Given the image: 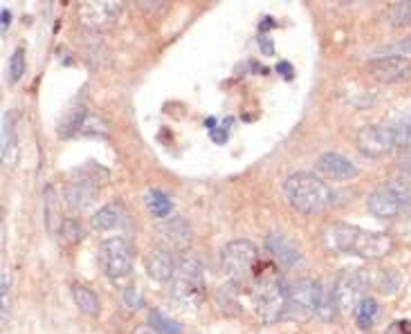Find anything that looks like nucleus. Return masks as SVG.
Instances as JSON below:
<instances>
[{
	"mask_svg": "<svg viewBox=\"0 0 411 334\" xmlns=\"http://www.w3.org/2000/svg\"><path fill=\"white\" fill-rule=\"evenodd\" d=\"M389 21L393 27H411V0L402 3H391L389 7Z\"/></svg>",
	"mask_w": 411,
	"mask_h": 334,
	"instance_id": "nucleus-27",
	"label": "nucleus"
},
{
	"mask_svg": "<svg viewBox=\"0 0 411 334\" xmlns=\"http://www.w3.org/2000/svg\"><path fill=\"white\" fill-rule=\"evenodd\" d=\"M382 52H387V56H389V52H391V56H407V54H411V36L400 38L398 43H393V45H387V48H382Z\"/></svg>",
	"mask_w": 411,
	"mask_h": 334,
	"instance_id": "nucleus-31",
	"label": "nucleus"
},
{
	"mask_svg": "<svg viewBox=\"0 0 411 334\" xmlns=\"http://www.w3.org/2000/svg\"><path fill=\"white\" fill-rule=\"evenodd\" d=\"M357 148L362 155L367 157H385L389 153H393L398 144L393 140V132L389 130L387 124H373V126H364L360 132H357V140H355Z\"/></svg>",
	"mask_w": 411,
	"mask_h": 334,
	"instance_id": "nucleus-9",
	"label": "nucleus"
},
{
	"mask_svg": "<svg viewBox=\"0 0 411 334\" xmlns=\"http://www.w3.org/2000/svg\"><path fill=\"white\" fill-rule=\"evenodd\" d=\"M72 298L79 306V310L88 316H97L101 310V303H99L97 294L86 285H72Z\"/></svg>",
	"mask_w": 411,
	"mask_h": 334,
	"instance_id": "nucleus-21",
	"label": "nucleus"
},
{
	"mask_svg": "<svg viewBox=\"0 0 411 334\" xmlns=\"http://www.w3.org/2000/svg\"><path fill=\"white\" fill-rule=\"evenodd\" d=\"M79 135H88V137H108V124H106L101 117L88 113L79 128Z\"/></svg>",
	"mask_w": 411,
	"mask_h": 334,
	"instance_id": "nucleus-26",
	"label": "nucleus"
},
{
	"mask_svg": "<svg viewBox=\"0 0 411 334\" xmlns=\"http://www.w3.org/2000/svg\"><path fill=\"white\" fill-rule=\"evenodd\" d=\"M385 124L389 126V130L393 132V140L398 146H409L411 144V108L393 115L389 121H385Z\"/></svg>",
	"mask_w": 411,
	"mask_h": 334,
	"instance_id": "nucleus-20",
	"label": "nucleus"
},
{
	"mask_svg": "<svg viewBox=\"0 0 411 334\" xmlns=\"http://www.w3.org/2000/svg\"><path fill=\"white\" fill-rule=\"evenodd\" d=\"M0 16H3V34H7V29H9V25H11V14H9V9L0 11Z\"/></svg>",
	"mask_w": 411,
	"mask_h": 334,
	"instance_id": "nucleus-37",
	"label": "nucleus"
},
{
	"mask_svg": "<svg viewBox=\"0 0 411 334\" xmlns=\"http://www.w3.org/2000/svg\"><path fill=\"white\" fill-rule=\"evenodd\" d=\"M121 3H113V0H99V3H81L79 7V19L90 29V32H101L108 29L119 21Z\"/></svg>",
	"mask_w": 411,
	"mask_h": 334,
	"instance_id": "nucleus-10",
	"label": "nucleus"
},
{
	"mask_svg": "<svg viewBox=\"0 0 411 334\" xmlns=\"http://www.w3.org/2000/svg\"><path fill=\"white\" fill-rule=\"evenodd\" d=\"M385 334H411V321L409 318H402V321H393Z\"/></svg>",
	"mask_w": 411,
	"mask_h": 334,
	"instance_id": "nucleus-34",
	"label": "nucleus"
},
{
	"mask_svg": "<svg viewBox=\"0 0 411 334\" xmlns=\"http://www.w3.org/2000/svg\"><path fill=\"white\" fill-rule=\"evenodd\" d=\"M148 325L153 328L158 334H182V328L178 321H173V318L164 316L160 310H151L148 314Z\"/></svg>",
	"mask_w": 411,
	"mask_h": 334,
	"instance_id": "nucleus-24",
	"label": "nucleus"
},
{
	"mask_svg": "<svg viewBox=\"0 0 411 334\" xmlns=\"http://www.w3.org/2000/svg\"><path fill=\"white\" fill-rule=\"evenodd\" d=\"M205 126H207V128H211V130H214V128H216V119H214V117H209V119L205 121Z\"/></svg>",
	"mask_w": 411,
	"mask_h": 334,
	"instance_id": "nucleus-40",
	"label": "nucleus"
},
{
	"mask_svg": "<svg viewBox=\"0 0 411 334\" xmlns=\"http://www.w3.org/2000/svg\"><path fill=\"white\" fill-rule=\"evenodd\" d=\"M126 222V209L121 202H111L101 207L93 216V229L97 231H111Z\"/></svg>",
	"mask_w": 411,
	"mask_h": 334,
	"instance_id": "nucleus-18",
	"label": "nucleus"
},
{
	"mask_svg": "<svg viewBox=\"0 0 411 334\" xmlns=\"http://www.w3.org/2000/svg\"><path fill=\"white\" fill-rule=\"evenodd\" d=\"M156 236H158V242L160 247L164 249H187L193 240V231L191 226L185 218H169V220H162L158 226H156Z\"/></svg>",
	"mask_w": 411,
	"mask_h": 334,
	"instance_id": "nucleus-12",
	"label": "nucleus"
},
{
	"mask_svg": "<svg viewBox=\"0 0 411 334\" xmlns=\"http://www.w3.org/2000/svg\"><path fill=\"white\" fill-rule=\"evenodd\" d=\"M315 169H317V173H322L324 177H328V179H338V182H346V179H355L357 177V166L348 160V157H344V155H340V153H324V155H319V160H317V164H315Z\"/></svg>",
	"mask_w": 411,
	"mask_h": 334,
	"instance_id": "nucleus-15",
	"label": "nucleus"
},
{
	"mask_svg": "<svg viewBox=\"0 0 411 334\" xmlns=\"http://www.w3.org/2000/svg\"><path fill=\"white\" fill-rule=\"evenodd\" d=\"M285 197L290 207L303 216L324 214L333 202V193L324 179L313 173H295L285 179Z\"/></svg>",
	"mask_w": 411,
	"mask_h": 334,
	"instance_id": "nucleus-2",
	"label": "nucleus"
},
{
	"mask_svg": "<svg viewBox=\"0 0 411 334\" xmlns=\"http://www.w3.org/2000/svg\"><path fill=\"white\" fill-rule=\"evenodd\" d=\"M99 193V179L93 177V175H86V177H79L77 182H72L66 189V202H68V209L74 211V214H81L86 211L90 204L95 202V197Z\"/></svg>",
	"mask_w": 411,
	"mask_h": 334,
	"instance_id": "nucleus-14",
	"label": "nucleus"
},
{
	"mask_svg": "<svg viewBox=\"0 0 411 334\" xmlns=\"http://www.w3.org/2000/svg\"><path fill=\"white\" fill-rule=\"evenodd\" d=\"M146 207L156 218H169L171 214V200L162 191H148L146 193Z\"/></svg>",
	"mask_w": 411,
	"mask_h": 334,
	"instance_id": "nucleus-23",
	"label": "nucleus"
},
{
	"mask_svg": "<svg viewBox=\"0 0 411 334\" xmlns=\"http://www.w3.org/2000/svg\"><path fill=\"white\" fill-rule=\"evenodd\" d=\"M258 43H261V50H263V54H272V43H270V38H268V36H263V38L258 41Z\"/></svg>",
	"mask_w": 411,
	"mask_h": 334,
	"instance_id": "nucleus-38",
	"label": "nucleus"
},
{
	"mask_svg": "<svg viewBox=\"0 0 411 334\" xmlns=\"http://www.w3.org/2000/svg\"><path fill=\"white\" fill-rule=\"evenodd\" d=\"M375 316H377V303H375V298L367 296V298H364L360 306H357V310H355L357 328H360V330H371Z\"/></svg>",
	"mask_w": 411,
	"mask_h": 334,
	"instance_id": "nucleus-22",
	"label": "nucleus"
},
{
	"mask_svg": "<svg viewBox=\"0 0 411 334\" xmlns=\"http://www.w3.org/2000/svg\"><path fill=\"white\" fill-rule=\"evenodd\" d=\"M169 294L173 306L182 312H196L203 306L207 296V285H205V271L203 265L196 258H182L176 267V274L169 283Z\"/></svg>",
	"mask_w": 411,
	"mask_h": 334,
	"instance_id": "nucleus-3",
	"label": "nucleus"
},
{
	"mask_svg": "<svg viewBox=\"0 0 411 334\" xmlns=\"http://www.w3.org/2000/svg\"><path fill=\"white\" fill-rule=\"evenodd\" d=\"M254 310L263 323H277L285 316L288 287L281 278H261L254 287Z\"/></svg>",
	"mask_w": 411,
	"mask_h": 334,
	"instance_id": "nucleus-4",
	"label": "nucleus"
},
{
	"mask_svg": "<svg viewBox=\"0 0 411 334\" xmlns=\"http://www.w3.org/2000/svg\"><path fill=\"white\" fill-rule=\"evenodd\" d=\"M340 308H338V303H335V296H333V290H324L322 298H319V306H317V312L315 316H319L322 321H333L335 316H338Z\"/></svg>",
	"mask_w": 411,
	"mask_h": 334,
	"instance_id": "nucleus-28",
	"label": "nucleus"
},
{
	"mask_svg": "<svg viewBox=\"0 0 411 334\" xmlns=\"http://www.w3.org/2000/svg\"><path fill=\"white\" fill-rule=\"evenodd\" d=\"M268 27H274L272 19H265V21H263V25H261V29H268Z\"/></svg>",
	"mask_w": 411,
	"mask_h": 334,
	"instance_id": "nucleus-41",
	"label": "nucleus"
},
{
	"mask_svg": "<svg viewBox=\"0 0 411 334\" xmlns=\"http://www.w3.org/2000/svg\"><path fill=\"white\" fill-rule=\"evenodd\" d=\"M59 236L66 242H81L83 240V226L77 220H64V224H61V229H59Z\"/></svg>",
	"mask_w": 411,
	"mask_h": 334,
	"instance_id": "nucleus-29",
	"label": "nucleus"
},
{
	"mask_svg": "<svg viewBox=\"0 0 411 334\" xmlns=\"http://www.w3.org/2000/svg\"><path fill=\"white\" fill-rule=\"evenodd\" d=\"M268 249L270 254L277 258V263H281L283 267H297L301 263V251L299 247L295 245V242L290 238H285L281 234H272L268 238Z\"/></svg>",
	"mask_w": 411,
	"mask_h": 334,
	"instance_id": "nucleus-17",
	"label": "nucleus"
},
{
	"mask_svg": "<svg viewBox=\"0 0 411 334\" xmlns=\"http://www.w3.org/2000/svg\"><path fill=\"white\" fill-rule=\"evenodd\" d=\"M133 334H158V332H156L153 328H151V325H140Z\"/></svg>",
	"mask_w": 411,
	"mask_h": 334,
	"instance_id": "nucleus-39",
	"label": "nucleus"
},
{
	"mask_svg": "<svg viewBox=\"0 0 411 334\" xmlns=\"http://www.w3.org/2000/svg\"><path fill=\"white\" fill-rule=\"evenodd\" d=\"M45 220H48V229H50V234H54L56 229H61V224H64V220H61V216L56 214V193H54V189L52 187H48L45 189Z\"/></svg>",
	"mask_w": 411,
	"mask_h": 334,
	"instance_id": "nucleus-25",
	"label": "nucleus"
},
{
	"mask_svg": "<svg viewBox=\"0 0 411 334\" xmlns=\"http://www.w3.org/2000/svg\"><path fill=\"white\" fill-rule=\"evenodd\" d=\"M230 124H232V121L227 119V121H225V126L209 130V132H211V140H214L216 144H225V142H227V128H230Z\"/></svg>",
	"mask_w": 411,
	"mask_h": 334,
	"instance_id": "nucleus-35",
	"label": "nucleus"
},
{
	"mask_svg": "<svg viewBox=\"0 0 411 334\" xmlns=\"http://www.w3.org/2000/svg\"><path fill=\"white\" fill-rule=\"evenodd\" d=\"M369 74L380 83H400L411 79V58L407 56H377L369 61Z\"/></svg>",
	"mask_w": 411,
	"mask_h": 334,
	"instance_id": "nucleus-11",
	"label": "nucleus"
},
{
	"mask_svg": "<svg viewBox=\"0 0 411 334\" xmlns=\"http://www.w3.org/2000/svg\"><path fill=\"white\" fill-rule=\"evenodd\" d=\"M324 245L330 251L344 256H357L362 261H380L393 251V240L387 234L369 231L355 224L335 222L324 229Z\"/></svg>",
	"mask_w": 411,
	"mask_h": 334,
	"instance_id": "nucleus-1",
	"label": "nucleus"
},
{
	"mask_svg": "<svg viewBox=\"0 0 411 334\" xmlns=\"http://www.w3.org/2000/svg\"><path fill=\"white\" fill-rule=\"evenodd\" d=\"M395 166H398L400 175H411V144L400 150L398 160H395Z\"/></svg>",
	"mask_w": 411,
	"mask_h": 334,
	"instance_id": "nucleus-32",
	"label": "nucleus"
},
{
	"mask_svg": "<svg viewBox=\"0 0 411 334\" xmlns=\"http://www.w3.org/2000/svg\"><path fill=\"white\" fill-rule=\"evenodd\" d=\"M324 294V287L317 281L301 278L295 281L288 287V306H285V316L295 318V321H306L317 312L319 298Z\"/></svg>",
	"mask_w": 411,
	"mask_h": 334,
	"instance_id": "nucleus-6",
	"label": "nucleus"
},
{
	"mask_svg": "<svg viewBox=\"0 0 411 334\" xmlns=\"http://www.w3.org/2000/svg\"><path fill=\"white\" fill-rule=\"evenodd\" d=\"M124 303L131 310H140L144 306V298H142L140 292L135 290V287H128V290H124Z\"/></svg>",
	"mask_w": 411,
	"mask_h": 334,
	"instance_id": "nucleus-33",
	"label": "nucleus"
},
{
	"mask_svg": "<svg viewBox=\"0 0 411 334\" xmlns=\"http://www.w3.org/2000/svg\"><path fill=\"white\" fill-rule=\"evenodd\" d=\"M277 72L279 74H283V79H293L295 77V72H293V68H290V63H277Z\"/></svg>",
	"mask_w": 411,
	"mask_h": 334,
	"instance_id": "nucleus-36",
	"label": "nucleus"
},
{
	"mask_svg": "<svg viewBox=\"0 0 411 334\" xmlns=\"http://www.w3.org/2000/svg\"><path fill=\"white\" fill-rule=\"evenodd\" d=\"M369 211L375 218H382V220H391V218H398L402 211H405V202L400 200V195L393 191V187H380L375 189L369 200H367Z\"/></svg>",
	"mask_w": 411,
	"mask_h": 334,
	"instance_id": "nucleus-13",
	"label": "nucleus"
},
{
	"mask_svg": "<svg viewBox=\"0 0 411 334\" xmlns=\"http://www.w3.org/2000/svg\"><path fill=\"white\" fill-rule=\"evenodd\" d=\"M258 263V249L250 240H232L220 251V265L234 283H245Z\"/></svg>",
	"mask_w": 411,
	"mask_h": 334,
	"instance_id": "nucleus-5",
	"label": "nucleus"
},
{
	"mask_svg": "<svg viewBox=\"0 0 411 334\" xmlns=\"http://www.w3.org/2000/svg\"><path fill=\"white\" fill-rule=\"evenodd\" d=\"M19 160V140H16V130H14V121L11 115L3 117V164L11 166Z\"/></svg>",
	"mask_w": 411,
	"mask_h": 334,
	"instance_id": "nucleus-19",
	"label": "nucleus"
},
{
	"mask_svg": "<svg viewBox=\"0 0 411 334\" xmlns=\"http://www.w3.org/2000/svg\"><path fill=\"white\" fill-rule=\"evenodd\" d=\"M23 74H25V50L19 48L9 58V81L16 83Z\"/></svg>",
	"mask_w": 411,
	"mask_h": 334,
	"instance_id": "nucleus-30",
	"label": "nucleus"
},
{
	"mask_svg": "<svg viewBox=\"0 0 411 334\" xmlns=\"http://www.w3.org/2000/svg\"><path fill=\"white\" fill-rule=\"evenodd\" d=\"M367 285H369L367 271L342 269L340 276L335 278V285H333V296H335V303H338V308L342 312H355L360 303L367 298L364 296Z\"/></svg>",
	"mask_w": 411,
	"mask_h": 334,
	"instance_id": "nucleus-7",
	"label": "nucleus"
},
{
	"mask_svg": "<svg viewBox=\"0 0 411 334\" xmlns=\"http://www.w3.org/2000/svg\"><path fill=\"white\" fill-rule=\"evenodd\" d=\"M176 263H173V254L164 247H156L146 254V271L148 276L156 283H171L173 274H176Z\"/></svg>",
	"mask_w": 411,
	"mask_h": 334,
	"instance_id": "nucleus-16",
	"label": "nucleus"
},
{
	"mask_svg": "<svg viewBox=\"0 0 411 334\" xmlns=\"http://www.w3.org/2000/svg\"><path fill=\"white\" fill-rule=\"evenodd\" d=\"M99 267L108 278L119 281L133 271V249L124 238L103 240L99 247Z\"/></svg>",
	"mask_w": 411,
	"mask_h": 334,
	"instance_id": "nucleus-8",
	"label": "nucleus"
}]
</instances>
